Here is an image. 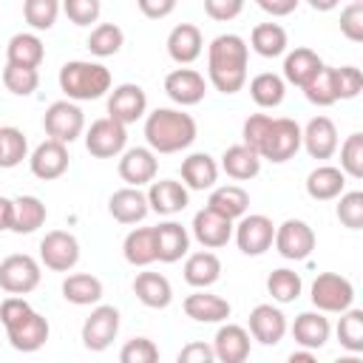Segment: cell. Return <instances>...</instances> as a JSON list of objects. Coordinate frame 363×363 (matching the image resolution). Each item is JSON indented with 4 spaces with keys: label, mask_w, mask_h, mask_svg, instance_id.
<instances>
[{
    "label": "cell",
    "mask_w": 363,
    "mask_h": 363,
    "mask_svg": "<svg viewBox=\"0 0 363 363\" xmlns=\"http://www.w3.org/2000/svg\"><path fill=\"white\" fill-rule=\"evenodd\" d=\"M247 62L250 45L238 34H218L207 45V74L216 91L238 94L247 82Z\"/></svg>",
    "instance_id": "obj_1"
},
{
    "label": "cell",
    "mask_w": 363,
    "mask_h": 363,
    "mask_svg": "<svg viewBox=\"0 0 363 363\" xmlns=\"http://www.w3.org/2000/svg\"><path fill=\"white\" fill-rule=\"evenodd\" d=\"M196 119L182 108H156L145 119V139L153 153H179L196 142Z\"/></svg>",
    "instance_id": "obj_2"
},
{
    "label": "cell",
    "mask_w": 363,
    "mask_h": 363,
    "mask_svg": "<svg viewBox=\"0 0 363 363\" xmlns=\"http://www.w3.org/2000/svg\"><path fill=\"white\" fill-rule=\"evenodd\" d=\"M111 71L102 62H91V60H71L60 68V91L65 94V99L74 102H88V99H99L111 91Z\"/></svg>",
    "instance_id": "obj_3"
},
{
    "label": "cell",
    "mask_w": 363,
    "mask_h": 363,
    "mask_svg": "<svg viewBox=\"0 0 363 363\" xmlns=\"http://www.w3.org/2000/svg\"><path fill=\"white\" fill-rule=\"evenodd\" d=\"M301 150V125L289 116H278L272 119L264 142H261V150L258 156L272 162V164H284L289 162L295 153Z\"/></svg>",
    "instance_id": "obj_4"
},
{
    "label": "cell",
    "mask_w": 363,
    "mask_h": 363,
    "mask_svg": "<svg viewBox=\"0 0 363 363\" xmlns=\"http://www.w3.org/2000/svg\"><path fill=\"white\" fill-rule=\"evenodd\" d=\"M43 128H45L48 139H57L62 145H71L85 130V113H82V108L74 99H60V102H51L45 108Z\"/></svg>",
    "instance_id": "obj_5"
},
{
    "label": "cell",
    "mask_w": 363,
    "mask_h": 363,
    "mask_svg": "<svg viewBox=\"0 0 363 363\" xmlns=\"http://www.w3.org/2000/svg\"><path fill=\"white\" fill-rule=\"evenodd\" d=\"M309 298H312L315 309L340 315L343 309L352 306V301H354V286H352V281L343 278L340 272H320V275L312 281Z\"/></svg>",
    "instance_id": "obj_6"
},
{
    "label": "cell",
    "mask_w": 363,
    "mask_h": 363,
    "mask_svg": "<svg viewBox=\"0 0 363 363\" xmlns=\"http://www.w3.org/2000/svg\"><path fill=\"white\" fill-rule=\"evenodd\" d=\"M40 261L26 255V252H14L9 258L0 261V289L9 295H28L40 286Z\"/></svg>",
    "instance_id": "obj_7"
},
{
    "label": "cell",
    "mask_w": 363,
    "mask_h": 363,
    "mask_svg": "<svg viewBox=\"0 0 363 363\" xmlns=\"http://www.w3.org/2000/svg\"><path fill=\"white\" fill-rule=\"evenodd\" d=\"M128 147V130L122 122L102 116L94 119L91 128L85 130V150L96 159H113Z\"/></svg>",
    "instance_id": "obj_8"
},
{
    "label": "cell",
    "mask_w": 363,
    "mask_h": 363,
    "mask_svg": "<svg viewBox=\"0 0 363 363\" xmlns=\"http://www.w3.org/2000/svg\"><path fill=\"white\" fill-rule=\"evenodd\" d=\"M275 250L286 261H306L315 250V230L301 218H286L275 227Z\"/></svg>",
    "instance_id": "obj_9"
},
{
    "label": "cell",
    "mask_w": 363,
    "mask_h": 363,
    "mask_svg": "<svg viewBox=\"0 0 363 363\" xmlns=\"http://www.w3.org/2000/svg\"><path fill=\"white\" fill-rule=\"evenodd\" d=\"M233 235L244 255H264L272 247L275 224H272V218H267L261 213H250V216L244 213L238 218V224H233Z\"/></svg>",
    "instance_id": "obj_10"
},
{
    "label": "cell",
    "mask_w": 363,
    "mask_h": 363,
    "mask_svg": "<svg viewBox=\"0 0 363 363\" xmlns=\"http://www.w3.org/2000/svg\"><path fill=\"white\" fill-rule=\"evenodd\" d=\"M119 335V309L108 303H96L82 323V343L91 352H105Z\"/></svg>",
    "instance_id": "obj_11"
},
{
    "label": "cell",
    "mask_w": 363,
    "mask_h": 363,
    "mask_svg": "<svg viewBox=\"0 0 363 363\" xmlns=\"http://www.w3.org/2000/svg\"><path fill=\"white\" fill-rule=\"evenodd\" d=\"M79 261V241L65 230H51L40 241V264L51 272H68Z\"/></svg>",
    "instance_id": "obj_12"
},
{
    "label": "cell",
    "mask_w": 363,
    "mask_h": 363,
    "mask_svg": "<svg viewBox=\"0 0 363 363\" xmlns=\"http://www.w3.org/2000/svg\"><path fill=\"white\" fill-rule=\"evenodd\" d=\"M145 111H147V94L136 82H122L108 96V116L122 122L125 128L133 125L136 119H142Z\"/></svg>",
    "instance_id": "obj_13"
},
{
    "label": "cell",
    "mask_w": 363,
    "mask_h": 363,
    "mask_svg": "<svg viewBox=\"0 0 363 363\" xmlns=\"http://www.w3.org/2000/svg\"><path fill=\"white\" fill-rule=\"evenodd\" d=\"M193 238L204 247V250H218L224 244H230L233 238V218L210 210V207H201L196 216H193Z\"/></svg>",
    "instance_id": "obj_14"
},
{
    "label": "cell",
    "mask_w": 363,
    "mask_h": 363,
    "mask_svg": "<svg viewBox=\"0 0 363 363\" xmlns=\"http://www.w3.org/2000/svg\"><path fill=\"white\" fill-rule=\"evenodd\" d=\"M6 335H9L11 349L28 354V352H37V349L45 346V340H48V335H51V326H48L45 315H40V312L31 309L26 318H20L17 323L6 326Z\"/></svg>",
    "instance_id": "obj_15"
},
{
    "label": "cell",
    "mask_w": 363,
    "mask_h": 363,
    "mask_svg": "<svg viewBox=\"0 0 363 363\" xmlns=\"http://www.w3.org/2000/svg\"><path fill=\"white\" fill-rule=\"evenodd\" d=\"M164 94L179 105V108H190L199 105L207 94V82L199 71L193 68H176L164 77Z\"/></svg>",
    "instance_id": "obj_16"
},
{
    "label": "cell",
    "mask_w": 363,
    "mask_h": 363,
    "mask_svg": "<svg viewBox=\"0 0 363 363\" xmlns=\"http://www.w3.org/2000/svg\"><path fill=\"white\" fill-rule=\"evenodd\" d=\"M28 167H31V173L37 179L54 182L68 170V147L62 142H57V139H45L31 150Z\"/></svg>",
    "instance_id": "obj_17"
},
{
    "label": "cell",
    "mask_w": 363,
    "mask_h": 363,
    "mask_svg": "<svg viewBox=\"0 0 363 363\" xmlns=\"http://www.w3.org/2000/svg\"><path fill=\"white\" fill-rule=\"evenodd\" d=\"M119 156H122L119 159V176L125 184L142 187V184H150L156 179L159 159L150 147H125Z\"/></svg>",
    "instance_id": "obj_18"
},
{
    "label": "cell",
    "mask_w": 363,
    "mask_h": 363,
    "mask_svg": "<svg viewBox=\"0 0 363 363\" xmlns=\"http://www.w3.org/2000/svg\"><path fill=\"white\" fill-rule=\"evenodd\" d=\"M145 196H147V207L159 216H176L190 201V190L184 187V182L176 179H159V182L153 179Z\"/></svg>",
    "instance_id": "obj_19"
},
{
    "label": "cell",
    "mask_w": 363,
    "mask_h": 363,
    "mask_svg": "<svg viewBox=\"0 0 363 363\" xmlns=\"http://www.w3.org/2000/svg\"><path fill=\"white\" fill-rule=\"evenodd\" d=\"M301 145L312 159H332L337 150V128L329 116H312L301 128Z\"/></svg>",
    "instance_id": "obj_20"
},
{
    "label": "cell",
    "mask_w": 363,
    "mask_h": 363,
    "mask_svg": "<svg viewBox=\"0 0 363 363\" xmlns=\"http://www.w3.org/2000/svg\"><path fill=\"white\" fill-rule=\"evenodd\" d=\"M250 335L264 346H278L286 335V315L272 303H258L250 312Z\"/></svg>",
    "instance_id": "obj_21"
},
{
    "label": "cell",
    "mask_w": 363,
    "mask_h": 363,
    "mask_svg": "<svg viewBox=\"0 0 363 363\" xmlns=\"http://www.w3.org/2000/svg\"><path fill=\"white\" fill-rule=\"evenodd\" d=\"M184 315L193 318L196 323H224L233 312L230 301L221 298V295H213L207 289H196L193 295L184 298Z\"/></svg>",
    "instance_id": "obj_22"
},
{
    "label": "cell",
    "mask_w": 363,
    "mask_h": 363,
    "mask_svg": "<svg viewBox=\"0 0 363 363\" xmlns=\"http://www.w3.org/2000/svg\"><path fill=\"white\" fill-rule=\"evenodd\" d=\"M213 354L221 363H244L250 357V332L238 323L218 326L213 337Z\"/></svg>",
    "instance_id": "obj_23"
},
{
    "label": "cell",
    "mask_w": 363,
    "mask_h": 363,
    "mask_svg": "<svg viewBox=\"0 0 363 363\" xmlns=\"http://www.w3.org/2000/svg\"><path fill=\"white\" fill-rule=\"evenodd\" d=\"M153 233H156V261L176 264L187 255V250H190L187 227H182L179 221H162L159 227H153Z\"/></svg>",
    "instance_id": "obj_24"
},
{
    "label": "cell",
    "mask_w": 363,
    "mask_h": 363,
    "mask_svg": "<svg viewBox=\"0 0 363 363\" xmlns=\"http://www.w3.org/2000/svg\"><path fill=\"white\" fill-rule=\"evenodd\" d=\"M204 51V37L199 31V26L193 23H179L170 34H167V54L173 62L179 65H190L201 57Z\"/></svg>",
    "instance_id": "obj_25"
},
{
    "label": "cell",
    "mask_w": 363,
    "mask_h": 363,
    "mask_svg": "<svg viewBox=\"0 0 363 363\" xmlns=\"http://www.w3.org/2000/svg\"><path fill=\"white\" fill-rule=\"evenodd\" d=\"M108 213L113 216V221L119 224H139L150 207H147V196L139 190V187H122L116 190L111 199H108Z\"/></svg>",
    "instance_id": "obj_26"
},
{
    "label": "cell",
    "mask_w": 363,
    "mask_h": 363,
    "mask_svg": "<svg viewBox=\"0 0 363 363\" xmlns=\"http://www.w3.org/2000/svg\"><path fill=\"white\" fill-rule=\"evenodd\" d=\"M329 335H332V326H329V320L323 318L320 309L318 312H301L295 318V323H292L295 343L303 346V349H312V352L323 349L326 340H329Z\"/></svg>",
    "instance_id": "obj_27"
},
{
    "label": "cell",
    "mask_w": 363,
    "mask_h": 363,
    "mask_svg": "<svg viewBox=\"0 0 363 363\" xmlns=\"http://www.w3.org/2000/svg\"><path fill=\"white\" fill-rule=\"evenodd\" d=\"M182 182L187 190H213L218 182V162L210 153H190L182 159Z\"/></svg>",
    "instance_id": "obj_28"
},
{
    "label": "cell",
    "mask_w": 363,
    "mask_h": 363,
    "mask_svg": "<svg viewBox=\"0 0 363 363\" xmlns=\"http://www.w3.org/2000/svg\"><path fill=\"white\" fill-rule=\"evenodd\" d=\"M346 190V173L335 164H318L306 176V193L315 201H332Z\"/></svg>",
    "instance_id": "obj_29"
},
{
    "label": "cell",
    "mask_w": 363,
    "mask_h": 363,
    "mask_svg": "<svg viewBox=\"0 0 363 363\" xmlns=\"http://www.w3.org/2000/svg\"><path fill=\"white\" fill-rule=\"evenodd\" d=\"M133 295L147 309H164L173 301V286L162 272H139L133 278Z\"/></svg>",
    "instance_id": "obj_30"
},
{
    "label": "cell",
    "mask_w": 363,
    "mask_h": 363,
    "mask_svg": "<svg viewBox=\"0 0 363 363\" xmlns=\"http://www.w3.org/2000/svg\"><path fill=\"white\" fill-rule=\"evenodd\" d=\"M45 60V45L34 31H20L6 45V62L23 65V68H40Z\"/></svg>",
    "instance_id": "obj_31"
},
{
    "label": "cell",
    "mask_w": 363,
    "mask_h": 363,
    "mask_svg": "<svg viewBox=\"0 0 363 363\" xmlns=\"http://www.w3.org/2000/svg\"><path fill=\"white\" fill-rule=\"evenodd\" d=\"M221 278V261L213 250H201L187 255L184 261V281L196 289H207Z\"/></svg>",
    "instance_id": "obj_32"
},
{
    "label": "cell",
    "mask_w": 363,
    "mask_h": 363,
    "mask_svg": "<svg viewBox=\"0 0 363 363\" xmlns=\"http://www.w3.org/2000/svg\"><path fill=\"white\" fill-rule=\"evenodd\" d=\"M221 170L235 182H250L261 170V156L247 145H230L221 153Z\"/></svg>",
    "instance_id": "obj_33"
},
{
    "label": "cell",
    "mask_w": 363,
    "mask_h": 363,
    "mask_svg": "<svg viewBox=\"0 0 363 363\" xmlns=\"http://www.w3.org/2000/svg\"><path fill=\"white\" fill-rule=\"evenodd\" d=\"M320 68H323V60H320L312 48H303V45H301V48L289 51L286 60H284V82L303 88Z\"/></svg>",
    "instance_id": "obj_34"
},
{
    "label": "cell",
    "mask_w": 363,
    "mask_h": 363,
    "mask_svg": "<svg viewBox=\"0 0 363 363\" xmlns=\"http://www.w3.org/2000/svg\"><path fill=\"white\" fill-rule=\"evenodd\" d=\"M62 298L74 306H94L102 301V281L91 272H74L62 281Z\"/></svg>",
    "instance_id": "obj_35"
},
{
    "label": "cell",
    "mask_w": 363,
    "mask_h": 363,
    "mask_svg": "<svg viewBox=\"0 0 363 363\" xmlns=\"http://www.w3.org/2000/svg\"><path fill=\"white\" fill-rule=\"evenodd\" d=\"M122 255L130 267H147L156 261V233L153 227H136L125 235Z\"/></svg>",
    "instance_id": "obj_36"
},
{
    "label": "cell",
    "mask_w": 363,
    "mask_h": 363,
    "mask_svg": "<svg viewBox=\"0 0 363 363\" xmlns=\"http://www.w3.org/2000/svg\"><path fill=\"white\" fill-rule=\"evenodd\" d=\"M250 45L258 57L272 60V57H281L286 51L289 37H286V28L278 26V23H258L250 34Z\"/></svg>",
    "instance_id": "obj_37"
},
{
    "label": "cell",
    "mask_w": 363,
    "mask_h": 363,
    "mask_svg": "<svg viewBox=\"0 0 363 363\" xmlns=\"http://www.w3.org/2000/svg\"><path fill=\"white\" fill-rule=\"evenodd\" d=\"M207 207L227 216V218H241L250 207V193L238 184H221V187H213L210 199H207Z\"/></svg>",
    "instance_id": "obj_38"
},
{
    "label": "cell",
    "mask_w": 363,
    "mask_h": 363,
    "mask_svg": "<svg viewBox=\"0 0 363 363\" xmlns=\"http://www.w3.org/2000/svg\"><path fill=\"white\" fill-rule=\"evenodd\" d=\"M48 218V210L43 204V199L37 196H17L14 199V221H11V233L28 235L34 230H40Z\"/></svg>",
    "instance_id": "obj_39"
},
{
    "label": "cell",
    "mask_w": 363,
    "mask_h": 363,
    "mask_svg": "<svg viewBox=\"0 0 363 363\" xmlns=\"http://www.w3.org/2000/svg\"><path fill=\"white\" fill-rule=\"evenodd\" d=\"M284 94H286V82H284V77H278L272 71L255 74L250 79V96L258 108H278L284 102Z\"/></svg>",
    "instance_id": "obj_40"
},
{
    "label": "cell",
    "mask_w": 363,
    "mask_h": 363,
    "mask_svg": "<svg viewBox=\"0 0 363 363\" xmlns=\"http://www.w3.org/2000/svg\"><path fill=\"white\" fill-rule=\"evenodd\" d=\"M122 43H125V34L116 23H99V26H94L91 37H88V51L94 57L105 60V57H113L122 48Z\"/></svg>",
    "instance_id": "obj_41"
},
{
    "label": "cell",
    "mask_w": 363,
    "mask_h": 363,
    "mask_svg": "<svg viewBox=\"0 0 363 363\" xmlns=\"http://www.w3.org/2000/svg\"><path fill=\"white\" fill-rule=\"evenodd\" d=\"M301 289H303V281H301V275L295 269L281 267V269H272L269 278H267V292L278 303H292L301 295Z\"/></svg>",
    "instance_id": "obj_42"
},
{
    "label": "cell",
    "mask_w": 363,
    "mask_h": 363,
    "mask_svg": "<svg viewBox=\"0 0 363 363\" xmlns=\"http://www.w3.org/2000/svg\"><path fill=\"white\" fill-rule=\"evenodd\" d=\"M337 340L343 349H349L352 354L363 352V309H343L340 320H337Z\"/></svg>",
    "instance_id": "obj_43"
},
{
    "label": "cell",
    "mask_w": 363,
    "mask_h": 363,
    "mask_svg": "<svg viewBox=\"0 0 363 363\" xmlns=\"http://www.w3.org/2000/svg\"><path fill=\"white\" fill-rule=\"evenodd\" d=\"M301 91H303V96H306L312 105H318V108L335 105V102H337V94H335V68L323 65Z\"/></svg>",
    "instance_id": "obj_44"
},
{
    "label": "cell",
    "mask_w": 363,
    "mask_h": 363,
    "mask_svg": "<svg viewBox=\"0 0 363 363\" xmlns=\"http://www.w3.org/2000/svg\"><path fill=\"white\" fill-rule=\"evenodd\" d=\"M28 156V142L20 128H0V167H17Z\"/></svg>",
    "instance_id": "obj_45"
},
{
    "label": "cell",
    "mask_w": 363,
    "mask_h": 363,
    "mask_svg": "<svg viewBox=\"0 0 363 363\" xmlns=\"http://www.w3.org/2000/svg\"><path fill=\"white\" fill-rule=\"evenodd\" d=\"M60 11V0H23V17L34 31H48Z\"/></svg>",
    "instance_id": "obj_46"
},
{
    "label": "cell",
    "mask_w": 363,
    "mask_h": 363,
    "mask_svg": "<svg viewBox=\"0 0 363 363\" xmlns=\"http://www.w3.org/2000/svg\"><path fill=\"white\" fill-rule=\"evenodd\" d=\"M3 85L14 96H31L37 91V85H40V71L37 68H23V65L6 62V68H3Z\"/></svg>",
    "instance_id": "obj_47"
},
{
    "label": "cell",
    "mask_w": 363,
    "mask_h": 363,
    "mask_svg": "<svg viewBox=\"0 0 363 363\" xmlns=\"http://www.w3.org/2000/svg\"><path fill=\"white\" fill-rule=\"evenodd\" d=\"M340 170L352 179H363V133H352L340 145Z\"/></svg>",
    "instance_id": "obj_48"
},
{
    "label": "cell",
    "mask_w": 363,
    "mask_h": 363,
    "mask_svg": "<svg viewBox=\"0 0 363 363\" xmlns=\"http://www.w3.org/2000/svg\"><path fill=\"white\" fill-rule=\"evenodd\" d=\"M337 218L343 227L349 230H360L363 227V193L352 190V193H340L337 196Z\"/></svg>",
    "instance_id": "obj_49"
},
{
    "label": "cell",
    "mask_w": 363,
    "mask_h": 363,
    "mask_svg": "<svg viewBox=\"0 0 363 363\" xmlns=\"http://www.w3.org/2000/svg\"><path fill=\"white\" fill-rule=\"evenodd\" d=\"M60 9L74 26H91L99 20L102 3L99 0H60Z\"/></svg>",
    "instance_id": "obj_50"
},
{
    "label": "cell",
    "mask_w": 363,
    "mask_h": 363,
    "mask_svg": "<svg viewBox=\"0 0 363 363\" xmlns=\"http://www.w3.org/2000/svg\"><path fill=\"white\" fill-rule=\"evenodd\" d=\"M119 360L122 363H156L159 360V346L150 337H133L122 346Z\"/></svg>",
    "instance_id": "obj_51"
},
{
    "label": "cell",
    "mask_w": 363,
    "mask_h": 363,
    "mask_svg": "<svg viewBox=\"0 0 363 363\" xmlns=\"http://www.w3.org/2000/svg\"><path fill=\"white\" fill-rule=\"evenodd\" d=\"M363 91V74L354 65H340L335 68V94L337 99H354Z\"/></svg>",
    "instance_id": "obj_52"
},
{
    "label": "cell",
    "mask_w": 363,
    "mask_h": 363,
    "mask_svg": "<svg viewBox=\"0 0 363 363\" xmlns=\"http://www.w3.org/2000/svg\"><path fill=\"white\" fill-rule=\"evenodd\" d=\"M269 125H272V116L269 113H252V116H247L244 119V128H241V145H247L250 150H261V142H264V136H267V130H269Z\"/></svg>",
    "instance_id": "obj_53"
},
{
    "label": "cell",
    "mask_w": 363,
    "mask_h": 363,
    "mask_svg": "<svg viewBox=\"0 0 363 363\" xmlns=\"http://www.w3.org/2000/svg\"><path fill=\"white\" fill-rule=\"evenodd\" d=\"M340 34L352 43H363V3L352 0L340 11Z\"/></svg>",
    "instance_id": "obj_54"
},
{
    "label": "cell",
    "mask_w": 363,
    "mask_h": 363,
    "mask_svg": "<svg viewBox=\"0 0 363 363\" xmlns=\"http://www.w3.org/2000/svg\"><path fill=\"white\" fill-rule=\"evenodd\" d=\"M204 11H207L210 20L227 23V20H235L244 11V0H204Z\"/></svg>",
    "instance_id": "obj_55"
},
{
    "label": "cell",
    "mask_w": 363,
    "mask_h": 363,
    "mask_svg": "<svg viewBox=\"0 0 363 363\" xmlns=\"http://www.w3.org/2000/svg\"><path fill=\"white\" fill-rule=\"evenodd\" d=\"M28 312H31V303H28L23 295H9V298L0 303V320H3V326L17 323V320L26 318Z\"/></svg>",
    "instance_id": "obj_56"
},
{
    "label": "cell",
    "mask_w": 363,
    "mask_h": 363,
    "mask_svg": "<svg viewBox=\"0 0 363 363\" xmlns=\"http://www.w3.org/2000/svg\"><path fill=\"white\" fill-rule=\"evenodd\" d=\"M176 360H179V363H213L216 354H213V346H210V343L193 340V343H187V346L179 352Z\"/></svg>",
    "instance_id": "obj_57"
},
{
    "label": "cell",
    "mask_w": 363,
    "mask_h": 363,
    "mask_svg": "<svg viewBox=\"0 0 363 363\" xmlns=\"http://www.w3.org/2000/svg\"><path fill=\"white\" fill-rule=\"evenodd\" d=\"M136 6L147 20H164L173 14L176 0H136Z\"/></svg>",
    "instance_id": "obj_58"
},
{
    "label": "cell",
    "mask_w": 363,
    "mask_h": 363,
    "mask_svg": "<svg viewBox=\"0 0 363 363\" xmlns=\"http://www.w3.org/2000/svg\"><path fill=\"white\" fill-rule=\"evenodd\" d=\"M298 3H301V0H261L258 9H264V11L272 14V17H286V14H292V11L298 9Z\"/></svg>",
    "instance_id": "obj_59"
},
{
    "label": "cell",
    "mask_w": 363,
    "mask_h": 363,
    "mask_svg": "<svg viewBox=\"0 0 363 363\" xmlns=\"http://www.w3.org/2000/svg\"><path fill=\"white\" fill-rule=\"evenodd\" d=\"M11 221H14V199L0 196V233L11 230Z\"/></svg>",
    "instance_id": "obj_60"
},
{
    "label": "cell",
    "mask_w": 363,
    "mask_h": 363,
    "mask_svg": "<svg viewBox=\"0 0 363 363\" xmlns=\"http://www.w3.org/2000/svg\"><path fill=\"white\" fill-rule=\"evenodd\" d=\"M315 360V352L312 349H303L301 346V352H292L289 354V363H312Z\"/></svg>",
    "instance_id": "obj_61"
},
{
    "label": "cell",
    "mask_w": 363,
    "mask_h": 363,
    "mask_svg": "<svg viewBox=\"0 0 363 363\" xmlns=\"http://www.w3.org/2000/svg\"><path fill=\"white\" fill-rule=\"evenodd\" d=\"M315 11H332V9H337V3L340 0H306Z\"/></svg>",
    "instance_id": "obj_62"
},
{
    "label": "cell",
    "mask_w": 363,
    "mask_h": 363,
    "mask_svg": "<svg viewBox=\"0 0 363 363\" xmlns=\"http://www.w3.org/2000/svg\"><path fill=\"white\" fill-rule=\"evenodd\" d=\"M357 3H363V0H357Z\"/></svg>",
    "instance_id": "obj_63"
},
{
    "label": "cell",
    "mask_w": 363,
    "mask_h": 363,
    "mask_svg": "<svg viewBox=\"0 0 363 363\" xmlns=\"http://www.w3.org/2000/svg\"><path fill=\"white\" fill-rule=\"evenodd\" d=\"M255 3H261V0H255Z\"/></svg>",
    "instance_id": "obj_64"
}]
</instances>
